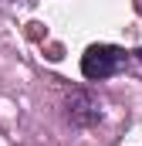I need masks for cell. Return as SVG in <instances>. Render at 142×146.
<instances>
[{
  "mask_svg": "<svg viewBox=\"0 0 142 146\" xmlns=\"http://www.w3.org/2000/svg\"><path fill=\"white\" fill-rule=\"evenodd\" d=\"M64 119L71 126H78V129H91V126L102 122V102L88 88H74L64 99Z\"/></svg>",
  "mask_w": 142,
  "mask_h": 146,
  "instance_id": "7a4b0ae2",
  "label": "cell"
},
{
  "mask_svg": "<svg viewBox=\"0 0 142 146\" xmlns=\"http://www.w3.org/2000/svg\"><path fill=\"white\" fill-rule=\"evenodd\" d=\"M132 65H135V72H139V78H142V48L132 51ZM132 65H129V72H132Z\"/></svg>",
  "mask_w": 142,
  "mask_h": 146,
  "instance_id": "3957f363",
  "label": "cell"
},
{
  "mask_svg": "<svg viewBox=\"0 0 142 146\" xmlns=\"http://www.w3.org/2000/svg\"><path fill=\"white\" fill-rule=\"evenodd\" d=\"M132 65V51L125 48H115V44H91L85 54H81V75L88 82H105L115 75L129 72Z\"/></svg>",
  "mask_w": 142,
  "mask_h": 146,
  "instance_id": "6da1fadb",
  "label": "cell"
}]
</instances>
